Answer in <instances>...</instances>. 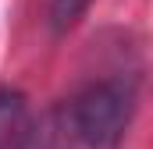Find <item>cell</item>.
Here are the masks:
<instances>
[{"instance_id":"4","label":"cell","mask_w":153,"mask_h":149,"mask_svg":"<svg viewBox=\"0 0 153 149\" xmlns=\"http://www.w3.org/2000/svg\"><path fill=\"white\" fill-rule=\"evenodd\" d=\"M14 114H18V96H11V92H0V142H4V131L11 128Z\"/></svg>"},{"instance_id":"3","label":"cell","mask_w":153,"mask_h":149,"mask_svg":"<svg viewBox=\"0 0 153 149\" xmlns=\"http://www.w3.org/2000/svg\"><path fill=\"white\" fill-rule=\"evenodd\" d=\"M89 4L93 0H50V25H53V32L57 36L68 32L78 18L89 11Z\"/></svg>"},{"instance_id":"2","label":"cell","mask_w":153,"mask_h":149,"mask_svg":"<svg viewBox=\"0 0 153 149\" xmlns=\"http://www.w3.org/2000/svg\"><path fill=\"white\" fill-rule=\"evenodd\" d=\"M18 149H71V131H68L64 110H46L43 117H36L22 131Z\"/></svg>"},{"instance_id":"1","label":"cell","mask_w":153,"mask_h":149,"mask_svg":"<svg viewBox=\"0 0 153 149\" xmlns=\"http://www.w3.org/2000/svg\"><path fill=\"white\" fill-rule=\"evenodd\" d=\"M135 114V78L132 74H103L93 78L64 107L71 139L85 149H117Z\"/></svg>"}]
</instances>
